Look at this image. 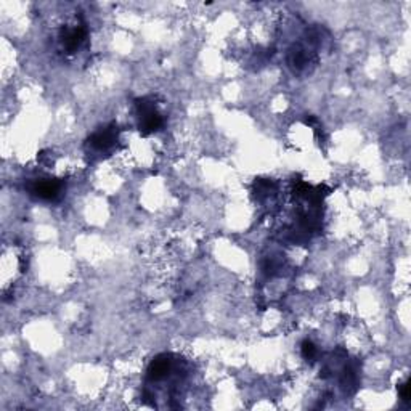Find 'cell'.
I'll list each match as a JSON object with an SVG mask.
<instances>
[{"label":"cell","mask_w":411,"mask_h":411,"mask_svg":"<svg viewBox=\"0 0 411 411\" xmlns=\"http://www.w3.org/2000/svg\"><path fill=\"white\" fill-rule=\"evenodd\" d=\"M397 389H398L400 398H402L403 402H408V400H410V386H408V382H403V384H400Z\"/></svg>","instance_id":"52a82bcc"},{"label":"cell","mask_w":411,"mask_h":411,"mask_svg":"<svg viewBox=\"0 0 411 411\" xmlns=\"http://www.w3.org/2000/svg\"><path fill=\"white\" fill-rule=\"evenodd\" d=\"M29 191L41 201H55L63 193V182L57 179H41L31 185Z\"/></svg>","instance_id":"277c9868"},{"label":"cell","mask_w":411,"mask_h":411,"mask_svg":"<svg viewBox=\"0 0 411 411\" xmlns=\"http://www.w3.org/2000/svg\"><path fill=\"white\" fill-rule=\"evenodd\" d=\"M319 34H310L307 42H295L288 50V64L294 73H300L309 68V64L314 63L315 50H316V42L315 39Z\"/></svg>","instance_id":"7a4b0ae2"},{"label":"cell","mask_w":411,"mask_h":411,"mask_svg":"<svg viewBox=\"0 0 411 411\" xmlns=\"http://www.w3.org/2000/svg\"><path fill=\"white\" fill-rule=\"evenodd\" d=\"M119 140V127L116 124L106 125V127H102L100 130H97L95 134H92L87 140V145L92 151L97 153H106L109 150H113L114 145L118 144Z\"/></svg>","instance_id":"3957f363"},{"label":"cell","mask_w":411,"mask_h":411,"mask_svg":"<svg viewBox=\"0 0 411 411\" xmlns=\"http://www.w3.org/2000/svg\"><path fill=\"white\" fill-rule=\"evenodd\" d=\"M85 36H87V29L84 25H76L73 27H62L60 29V34H58V39L60 43H62L63 50L73 55L78 52V48L82 46V42L85 41Z\"/></svg>","instance_id":"5b68a950"},{"label":"cell","mask_w":411,"mask_h":411,"mask_svg":"<svg viewBox=\"0 0 411 411\" xmlns=\"http://www.w3.org/2000/svg\"><path fill=\"white\" fill-rule=\"evenodd\" d=\"M300 352H302V357L307 361H314L319 355V350H316V345L312 341H304L302 347H300Z\"/></svg>","instance_id":"8992f818"},{"label":"cell","mask_w":411,"mask_h":411,"mask_svg":"<svg viewBox=\"0 0 411 411\" xmlns=\"http://www.w3.org/2000/svg\"><path fill=\"white\" fill-rule=\"evenodd\" d=\"M137 114H139V129L144 135H151L161 130L164 125V118L156 108V103L151 97L137 98L135 100Z\"/></svg>","instance_id":"6da1fadb"}]
</instances>
